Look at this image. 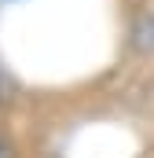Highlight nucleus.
Wrapping results in <instances>:
<instances>
[{"label": "nucleus", "instance_id": "1", "mask_svg": "<svg viewBox=\"0 0 154 158\" xmlns=\"http://www.w3.org/2000/svg\"><path fill=\"white\" fill-rule=\"evenodd\" d=\"M0 158H11V147H7L4 140H0Z\"/></svg>", "mask_w": 154, "mask_h": 158}]
</instances>
